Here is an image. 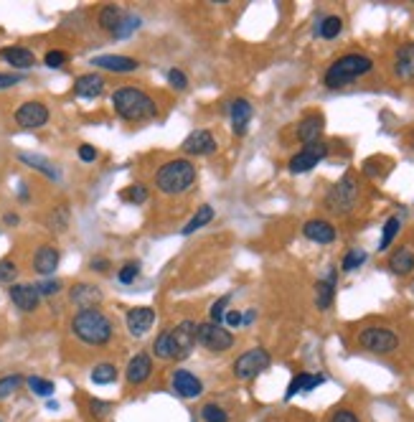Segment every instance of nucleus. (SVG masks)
<instances>
[{"label":"nucleus","instance_id":"f257e3e1","mask_svg":"<svg viewBox=\"0 0 414 422\" xmlns=\"http://www.w3.org/2000/svg\"><path fill=\"white\" fill-rule=\"evenodd\" d=\"M69 328L74 333V339L82 341L84 346H107L115 336V323L100 308L77 310L71 315Z\"/></svg>","mask_w":414,"mask_h":422},{"label":"nucleus","instance_id":"f03ea898","mask_svg":"<svg viewBox=\"0 0 414 422\" xmlns=\"http://www.w3.org/2000/svg\"><path fill=\"white\" fill-rule=\"evenodd\" d=\"M110 102H112L115 115L124 122H145V120L158 117L155 100L148 92H142L140 87H120L112 92Z\"/></svg>","mask_w":414,"mask_h":422},{"label":"nucleus","instance_id":"7ed1b4c3","mask_svg":"<svg viewBox=\"0 0 414 422\" xmlns=\"http://www.w3.org/2000/svg\"><path fill=\"white\" fill-rule=\"evenodd\" d=\"M196 166L189 158H176V161H168L158 168L155 173V189L166 196H184L193 189L196 184Z\"/></svg>","mask_w":414,"mask_h":422},{"label":"nucleus","instance_id":"20e7f679","mask_svg":"<svg viewBox=\"0 0 414 422\" xmlns=\"http://www.w3.org/2000/svg\"><path fill=\"white\" fill-rule=\"evenodd\" d=\"M373 69V61L363 54H346L341 59H336L331 66H328L326 77H323V84L328 90H341L346 84H351L354 79L363 77Z\"/></svg>","mask_w":414,"mask_h":422},{"label":"nucleus","instance_id":"39448f33","mask_svg":"<svg viewBox=\"0 0 414 422\" xmlns=\"http://www.w3.org/2000/svg\"><path fill=\"white\" fill-rule=\"evenodd\" d=\"M356 201H359V181H356L351 173H346L338 184L331 186V191L326 194V201L323 204H326V209L331 214L344 216V214H349V211H354Z\"/></svg>","mask_w":414,"mask_h":422},{"label":"nucleus","instance_id":"423d86ee","mask_svg":"<svg viewBox=\"0 0 414 422\" xmlns=\"http://www.w3.org/2000/svg\"><path fill=\"white\" fill-rule=\"evenodd\" d=\"M270 364H272L270 351L262 349V346H255V349L244 351L242 357H237L231 371H234V376H237L239 381H249V379H255V376H260L262 371H267Z\"/></svg>","mask_w":414,"mask_h":422},{"label":"nucleus","instance_id":"0eeeda50","mask_svg":"<svg viewBox=\"0 0 414 422\" xmlns=\"http://www.w3.org/2000/svg\"><path fill=\"white\" fill-rule=\"evenodd\" d=\"M196 344H201L211 354H224V351H229L234 346V333L221 326V323H198L196 326Z\"/></svg>","mask_w":414,"mask_h":422},{"label":"nucleus","instance_id":"6e6552de","mask_svg":"<svg viewBox=\"0 0 414 422\" xmlns=\"http://www.w3.org/2000/svg\"><path fill=\"white\" fill-rule=\"evenodd\" d=\"M359 346L371 354H391L399 349V336L391 328L384 326H368L359 333Z\"/></svg>","mask_w":414,"mask_h":422},{"label":"nucleus","instance_id":"1a4fd4ad","mask_svg":"<svg viewBox=\"0 0 414 422\" xmlns=\"http://www.w3.org/2000/svg\"><path fill=\"white\" fill-rule=\"evenodd\" d=\"M13 120H16V125L23 127V130H38V127L48 125V120H51V110H48L43 102L28 100L16 110Z\"/></svg>","mask_w":414,"mask_h":422},{"label":"nucleus","instance_id":"9d476101","mask_svg":"<svg viewBox=\"0 0 414 422\" xmlns=\"http://www.w3.org/2000/svg\"><path fill=\"white\" fill-rule=\"evenodd\" d=\"M8 295H11L13 305L21 313H36L38 305H41V292H38L36 283H13L8 288Z\"/></svg>","mask_w":414,"mask_h":422},{"label":"nucleus","instance_id":"9b49d317","mask_svg":"<svg viewBox=\"0 0 414 422\" xmlns=\"http://www.w3.org/2000/svg\"><path fill=\"white\" fill-rule=\"evenodd\" d=\"M328 155V145L320 140V143H310V145H305V148L300 150V153H295L290 158V173H308V171H313L315 166H318L323 158Z\"/></svg>","mask_w":414,"mask_h":422},{"label":"nucleus","instance_id":"f8f14e48","mask_svg":"<svg viewBox=\"0 0 414 422\" xmlns=\"http://www.w3.org/2000/svg\"><path fill=\"white\" fill-rule=\"evenodd\" d=\"M171 389L184 399H196L203 394V381L196 374H191L189 369H176L171 374Z\"/></svg>","mask_w":414,"mask_h":422},{"label":"nucleus","instance_id":"ddd939ff","mask_svg":"<svg viewBox=\"0 0 414 422\" xmlns=\"http://www.w3.org/2000/svg\"><path fill=\"white\" fill-rule=\"evenodd\" d=\"M155 323V310L148 308V305H137V308H130L124 313V326L130 331V336H145V333L153 328Z\"/></svg>","mask_w":414,"mask_h":422},{"label":"nucleus","instance_id":"4468645a","mask_svg":"<svg viewBox=\"0 0 414 422\" xmlns=\"http://www.w3.org/2000/svg\"><path fill=\"white\" fill-rule=\"evenodd\" d=\"M69 300L77 305L79 310H87V308H97V305L105 300L102 290L92 283H74L69 290Z\"/></svg>","mask_w":414,"mask_h":422},{"label":"nucleus","instance_id":"2eb2a0df","mask_svg":"<svg viewBox=\"0 0 414 422\" xmlns=\"http://www.w3.org/2000/svg\"><path fill=\"white\" fill-rule=\"evenodd\" d=\"M216 137L211 135L208 130H193L184 143H181V150L186 155H211L216 153Z\"/></svg>","mask_w":414,"mask_h":422},{"label":"nucleus","instance_id":"dca6fc26","mask_svg":"<svg viewBox=\"0 0 414 422\" xmlns=\"http://www.w3.org/2000/svg\"><path fill=\"white\" fill-rule=\"evenodd\" d=\"M59 260H61V255L53 244H41V247L33 252L31 265H33V270L41 275V278H51V275L56 273V268H59Z\"/></svg>","mask_w":414,"mask_h":422},{"label":"nucleus","instance_id":"f3484780","mask_svg":"<svg viewBox=\"0 0 414 422\" xmlns=\"http://www.w3.org/2000/svg\"><path fill=\"white\" fill-rule=\"evenodd\" d=\"M153 374V359L148 354H135V357L127 362V369H124V379L130 386H140L150 379Z\"/></svg>","mask_w":414,"mask_h":422},{"label":"nucleus","instance_id":"a211bd4d","mask_svg":"<svg viewBox=\"0 0 414 422\" xmlns=\"http://www.w3.org/2000/svg\"><path fill=\"white\" fill-rule=\"evenodd\" d=\"M92 64L97 69H105V72H115V74H130L140 69V61L132 59V56H120V54H105V56H95Z\"/></svg>","mask_w":414,"mask_h":422},{"label":"nucleus","instance_id":"6ab92c4d","mask_svg":"<svg viewBox=\"0 0 414 422\" xmlns=\"http://www.w3.org/2000/svg\"><path fill=\"white\" fill-rule=\"evenodd\" d=\"M196 326L193 321H181L176 328H171L173 341H176V359H186L196 346Z\"/></svg>","mask_w":414,"mask_h":422},{"label":"nucleus","instance_id":"aec40b11","mask_svg":"<svg viewBox=\"0 0 414 422\" xmlns=\"http://www.w3.org/2000/svg\"><path fill=\"white\" fill-rule=\"evenodd\" d=\"M323 130H326V120H323V115H318V112L305 115V117L300 120V125H297V137H300L302 145L320 143Z\"/></svg>","mask_w":414,"mask_h":422},{"label":"nucleus","instance_id":"412c9836","mask_svg":"<svg viewBox=\"0 0 414 422\" xmlns=\"http://www.w3.org/2000/svg\"><path fill=\"white\" fill-rule=\"evenodd\" d=\"M105 77L102 74H82V77L74 79V95L82 97V100H97V97L105 92Z\"/></svg>","mask_w":414,"mask_h":422},{"label":"nucleus","instance_id":"4be33fe9","mask_svg":"<svg viewBox=\"0 0 414 422\" xmlns=\"http://www.w3.org/2000/svg\"><path fill=\"white\" fill-rule=\"evenodd\" d=\"M302 234L305 239L310 242H318V244H331L336 242V226L326 219H310L302 224Z\"/></svg>","mask_w":414,"mask_h":422},{"label":"nucleus","instance_id":"5701e85b","mask_svg":"<svg viewBox=\"0 0 414 422\" xmlns=\"http://www.w3.org/2000/svg\"><path fill=\"white\" fill-rule=\"evenodd\" d=\"M394 74L402 82H412L414 79V43H402L394 54Z\"/></svg>","mask_w":414,"mask_h":422},{"label":"nucleus","instance_id":"b1692460","mask_svg":"<svg viewBox=\"0 0 414 422\" xmlns=\"http://www.w3.org/2000/svg\"><path fill=\"white\" fill-rule=\"evenodd\" d=\"M0 59L6 61V64H11L13 69H18V72H26V69H31V66L36 64V56L31 48L26 46H6L0 48Z\"/></svg>","mask_w":414,"mask_h":422},{"label":"nucleus","instance_id":"393cba45","mask_svg":"<svg viewBox=\"0 0 414 422\" xmlns=\"http://www.w3.org/2000/svg\"><path fill=\"white\" fill-rule=\"evenodd\" d=\"M229 115H231V127H234V135L242 137L244 132H247V125L249 120H252V115H255V107L249 105V100H234L229 105Z\"/></svg>","mask_w":414,"mask_h":422},{"label":"nucleus","instance_id":"a878e982","mask_svg":"<svg viewBox=\"0 0 414 422\" xmlns=\"http://www.w3.org/2000/svg\"><path fill=\"white\" fill-rule=\"evenodd\" d=\"M18 161L23 163V166L33 168V171L43 173L46 179L51 181H61V171L56 166H53L48 158H43V155H36V153H18Z\"/></svg>","mask_w":414,"mask_h":422},{"label":"nucleus","instance_id":"bb28decb","mask_svg":"<svg viewBox=\"0 0 414 422\" xmlns=\"http://www.w3.org/2000/svg\"><path fill=\"white\" fill-rule=\"evenodd\" d=\"M326 381L323 374H308V371H300L297 376H292L290 386H287V392H285V399H292L295 394L300 392H313L315 386H320Z\"/></svg>","mask_w":414,"mask_h":422},{"label":"nucleus","instance_id":"cd10ccee","mask_svg":"<svg viewBox=\"0 0 414 422\" xmlns=\"http://www.w3.org/2000/svg\"><path fill=\"white\" fill-rule=\"evenodd\" d=\"M333 297H336V273H331L326 280L315 283V308L328 310L333 305Z\"/></svg>","mask_w":414,"mask_h":422},{"label":"nucleus","instance_id":"c85d7f7f","mask_svg":"<svg viewBox=\"0 0 414 422\" xmlns=\"http://www.w3.org/2000/svg\"><path fill=\"white\" fill-rule=\"evenodd\" d=\"M389 270L394 275H409L412 273L414 270V250L409 247V244L399 247V250L389 257Z\"/></svg>","mask_w":414,"mask_h":422},{"label":"nucleus","instance_id":"c756f323","mask_svg":"<svg viewBox=\"0 0 414 422\" xmlns=\"http://www.w3.org/2000/svg\"><path fill=\"white\" fill-rule=\"evenodd\" d=\"M124 11L117 6H102L100 13H97V26H100L102 31H107V33H112L115 28L120 26V21H122Z\"/></svg>","mask_w":414,"mask_h":422},{"label":"nucleus","instance_id":"7c9ffc66","mask_svg":"<svg viewBox=\"0 0 414 422\" xmlns=\"http://www.w3.org/2000/svg\"><path fill=\"white\" fill-rule=\"evenodd\" d=\"M153 354L158 359H163V362H171V359H176V341H173L171 331H163L158 339H155Z\"/></svg>","mask_w":414,"mask_h":422},{"label":"nucleus","instance_id":"2f4dec72","mask_svg":"<svg viewBox=\"0 0 414 422\" xmlns=\"http://www.w3.org/2000/svg\"><path fill=\"white\" fill-rule=\"evenodd\" d=\"M211 219H213V209L208 206V204H203V206H198V211H196V214L189 219V224H186L184 229H181V234H184V237H189V234L198 232L201 226H206Z\"/></svg>","mask_w":414,"mask_h":422},{"label":"nucleus","instance_id":"473e14b6","mask_svg":"<svg viewBox=\"0 0 414 422\" xmlns=\"http://www.w3.org/2000/svg\"><path fill=\"white\" fill-rule=\"evenodd\" d=\"M117 366L115 364H110V362H102V364H97L92 371H89V379L95 381V384H112V381H117Z\"/></svg>","mask_w":414,"mask_h":422},{"label":"nucleus","instance_id":"72a5a7b5","mask_svg":"<svg viewBox=\"0 0 414 422\" xmlns=\"http://www.w3.org/2000/svg\"><path fill=\"white\" fill-rule=\"evenodd\" d=\"M48 229L53 234H64L69 229V206L66 204H59L53 206V211L48 214Z\"/></svg>","mask_w":414,"mask_h":422},{"label":"nucleus","instance_id":"f704fd0d","mask_svg":"<svg viewBox=\"0 0 414 422\" xmlns=\"http://www.w3.org/2000/svg\"><path fill=\"white\" fill-rule=\"evenodd\" d=\"M402 229V216H389L384 224V232H381V242H379V252H386L394 242V237L399 234Z\"/></svg>","mask_w":414,"mask_h":422},{"label":"nucleus","instance_id":"c9c22d12","mask_svg":"<svg viewBox=\"0 0 414 422\" xmlns=\"http://www.w3.org/2000/svg\"><path fill=\"white\" fill-rule=\"evenodd\" d=\"M341 31H344V21L338 19V16H326V19L318 23L315 33H318L320 38H336Z\"/></svg>","mask_w":414,"mask_h":422},{"label":"nucleus","instance_id":"e433bc0d","mask_svg":"<svg viewBox=\"0 0 414 422\" xmlns=\"http://www.w3.org/2000/svg\"><path fill=\"white\" fill-rule=\"evenodd\" d=\"M26 386H28L36 397H51L53 389H56V384H53L51 379H43V376H36V374L26 376Z\"/></svg>","mask_w":414,"mask_h":422},{"label":"nucleus","instance_id":"4c0bfd02","mask_svg":"<svg viewBox=\"0 0 414 422\" xmlns=\"http://www.w3.org/2000/svg\"><path fill=\"white\" fill-rule=\"evenodd\" d=\"M137 28H140V16H135V13H124L122 21H120V26L112 31V36L115 38H127V36H132Z\"/></svg>","mask_w":414,"mask_h":422},{"label":"nucleus","instance_id":"58836bf2","mask_svg":"<svg viewBox=\"0 0 414 422\" xmlns=\"http://www.w3.org/2000/svg\"><path fill=\"white\" fill-rule=\"evenodd\" d=\"M148 186H142V184H132V186H127V189L122 191V201H127V204H132V206H140V204H145L148 201Z\"/></svg>","mask_w":414,"mask_h":422},{"label":"nucleus","instance_id":"ea45409f","mask_svg":"<svg viewBox=\"0 0 414 422\" xmlns=\"http://www.w3.org/2000/svg\"><path fill=\"white\" fill-rule=\"evenodd\" d=\"M23 381H26V376H21V374H8V376H0V399H8V397H13V394L23 386Z\"/></svg>","mask_w":414,"mask_h":422},{"label":"nucleus","instance_id":"a19ab883","mask_svg":"<svg viewBox=\"0 0 414 422\" xmlns=\"http://www.w3.org/2000/svg\"><path fill=\"white\" fill-rule=\"evenodd\" d=\"M366 260H368L366 252L356 247V250H349V252L344 255V262H341V270H344V273H354V270L361 268V265H363Z\"/></svg>","mask_w":414,"mask_h":422},{"label":"nucleus","instance_id":"79ce46f5","mask_svg":"<svg viewBox=\"0 0 414 422\" xmlns=\"http://www.w3.org/2000/svg\"><path fill=\"white\" fill-rule=\"evenodd\" d=\"M201 420L203 422H229V415H226V410L221 404L208 402L201 407Z\"/></svg>","mask_w":414,"mask_h":422},{"label":"nucleus","instance_id":"37998d69","mask_svg":"<svg viewBox=\"0 0 414 422\" xmlns=\"http://www.w3.org/2000/svg\"><path fill=\"white\" fill-rule=\"evenodd\" d=\"M18 278V265L13 260H0V285H13Z\"/></svg>","mask_w":414,"mask_h":422},{"label":"nucleus","instance_id":"c03bdc74","mask_svg":"<svg viewBox=\"0 0 414 422\" xmlns=\"http://www.w3.org/2000/svg\"><path fill=\"white\" fill-rule=\"evenodd\" d=\"M140 275V262H124L122 268H120L117 273V280L122 283V285H130V283H135V278Z\"/></svg>","mask_w":414,"mask_h":422},{"label":"nucleus","instance_id":"a18cd8bd","mask_svg":"<svg viewBox=\"0 0 414 422\" xmlns=\"http://www.w3.org/2000/svg\"><path fill=\"white\" fill-rule=\"evenodd\" d=\"M66 61H69V54L61 51V48H51V51H46V56H43V64H46L48 69H61Z\"/></svg>","mask_w":414,"mask_h":422},{"label":"nucleus","instance_id":"49530a36","mask_svg":"<svg viewBox=\"0 0 414 422\" xmlns=\"http://www.w3.org/2000/svg\"><path fill=\"white\" fill-rule=\"evenodd\" d=\"M36 288H38V292H41V297H51V295H59L61 292V283L59 280H53V278H43V280H38L36 283Z\"/></svg>","mask_w":414,"mask_h":422},{"label":"nucleus","instance_id":"de8ad7c7","mask_svg":"<svg viewBox=\"0 0 414 422\" xmlns=\"http://www.w3.org/2000/svg\"><path fill=\"white\" fill-rule=\"evenodd\" d=\"M110 412H112V402H105V399H89V415L95 417V420H105Z\"/></svg>","mask_w":414,"mask_h":422},{"label":"nucleus","instance_id":"09e8293b","mask_svg":"<svg viewBox=\"0 0 414 422\" xmlns=\"http://www.w3.org/2000/svg\"><path fill=\"white\" fill-rule=\"evenodd\" d=\"M231 303V295H221L216 303L211 305L208 315H211V323H224V315H226V305Z\"/></svg>","mask_w":414,"mask_h":422},{"label":"nucleus","instance_id":"8fccbe9b","mask_svg":"<svg viewBox=\"0 0 414 422\" xmlns=\"http://www.w3.org/2000/svg\"><path fill=\"white\" fill-rule=\"evenodd\" d=\"M168 82H171V87H176L178 92H184L186 87H189V77H186L181 69H176V66L168 69Z\"/></svg>","mask_w":414,"mask_h":422},{"label":"nucleus","instance_id":"3c124183","mask_svg":"<svg viewBox=\"0 0 414 422\" xmlns=\"http://www.w3.org/2000/svg\"><path fill=\"white\" fill-rule=\"evenodd\" d=\"M77 153H79V161H82V163H95V161H97V155H100V153H97L95 145H89V143L79 145Z\"/></svg>","mask_w":414,"mask_h":422},{"label":"nucleus","instance_id":"603ef678","mask_svg":"<svg viewBox=\"0 0 414 422\" xmlns=\"http://www.w3.org/2000/svg\"><path fill=\"white\" fill-rule=\"evenodd\" d=\"M21 82H23V74H0V90H11V87H16Z\"/></svg>","mask_w":414,"mask_h":422},{"label":"nucleus","instance_id":"864d4df0","mask_svg":"<svg viewBox=\"0 0 414 422\" xmlns=\"http://www.w3.org/2000/svg\"><path fill=\"white\" fill-rule=\"evenodd\" d=\"M331 422H361V420L356 417L354 410H346V407H344V410H336V412H333V415H331Z\"/></svg>","mask_w":414,"mask_h":422},{"label":"nucleus","instance_id":"5fc2aeb1","mask_svg":"<svg viewBox=\"0 0 414 422\" xmlns=\"http://www.w3.org/2000/svg\"><path fill=\"white\" fill-rule=\"evenodd\" d=\"M242 321H244V315L239 313V310H226L224 323H226L229 328H239V326H242Z\"/></svg>","mask_w":414,"mask_h":422},{"label":"nucleus","instance_id":"6e6d98bb","mask_svg":"<svg viewBox=\"0 0 414 422\" xmlns=\"http://www.w3.org/2000/svg\"><path fill=\"white\" fill-rule=\"evenodd\" d=\"M89 268L95 270V273H107L110 270V260L107 257H95V260L89 262Z\"/></svg>","mask_w":414,"mask_h":422},{"label":"nucleus","instance_id":"4d7b16f0","mask_svg":"<svg viewBox=\"0 0 414 422\" xmlns=\"http://www.w3.org/2000/svg\"><path fill=\"white\" fill-rule=\"evenodd\" d=\"M3 221H6L8 226H16L21 219H18V214H6V216H3Z\"/></svg>","mask_w":414,"mask_h":422},{"label":"nucleus","instance_id":"13d9d810","mask_svg":"<svg viewBox=\"0 0 414 422\" xmlns=\"http://www.w3.org/2000/svg\"><path fill=\"white\" fill-rule=\"evenodd\" d=\"M18 196H21V199H28V189H26V184H21V191H18Z\"/></svg>","mask_w":414,"mask_h":422},{"label":"nucleus","instance_id":"bf43d9fd","mask_svg":"<svg viewBox=\"0 0 414 422\" xmlns=\"http://www.w3.org/2000/svg\"><path fill=\"white\" fill-rule=\"evenodd\" d=\"M412 292H414V283H412Z\"/></svg>","mask_w":414,"mask_h":422},{"label":"nucleus","instance_id":"052dcab7","mask_svg":"<svg viewBox=\"0 0 414 422\" xmlns=\"http://www.w3.org/2000/svg\"><path fill=\"white\" fill-rule=\"evenodd\" d=\"M0 422H3V420H0Z\"/></svg>","mask_w":414,"mask_h":422}]
</instances>
